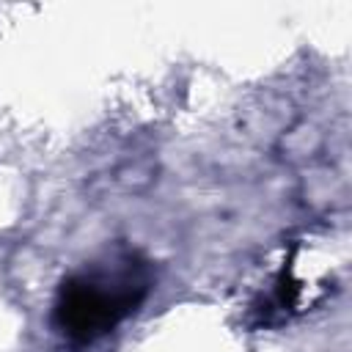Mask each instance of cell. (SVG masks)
Listing matches in <instances>:
<instances>
[{
  "instance_id": "cell-1",
  "label": "cell",
  "mask_w": 352,
  "mask_h": 352,
  "mask_svg": "<svg viewBox=\"0 0 352 352\" xmlns=\"http://www.w3.org/2000/svg\"><path fill=\"white\" fill-rule=\"evenodd\" d=\"M148 289V264L138 253H107L60 283L52 322L69 341L91 344L126 319L146 300Z\"/></svg>"
}]
</instances>
